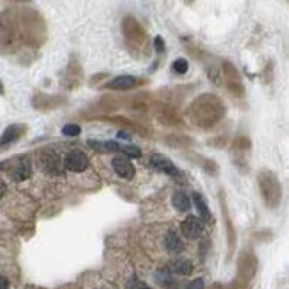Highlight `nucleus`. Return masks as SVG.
Here are the masks:
<instances>
[{"label":"nucleus","mask_w":289,"mask_h":289,"mask_svg":"<svg viewBox=\"0 0 289 289\" xmlns=\"http://www.w3.org/2000/svg\"><path fill=\"white\" fill-rule=\"evenodd\" d=\"M7 173L15 182H22V180H27L33 173V164L29 161V157L25 155H20V157H15L9 163V168H7Z\"/></svg>","instance_id":"obj_4"},{"label":"nucleus","mask_w":289,"mask_h":289,"mask_svg":"<svg viewBox=\"0 0 289 289\" xmlns=\"http://www.w3.org/2000/svg\"><path fill=\"white\" fill-rule=\"evenodd\" d=\"M153 47H155V50H157V54H163V52H164V43H163V39L159 38V36L153 39Z\"/></svg>","instance_id":"obj_20"},{"label":"nucleus","mask_w":289,"mask_h":289,"mask_svg":"<svg viewBox=\"0 0 289 289\" xmlns=\"http://www.w3.org/2000/svg\"><path fill=\"white\" fill-rule=\"evenodd\" d=\"M187 70H189V63H187V59H184V57H179V59L173 61V71H175V73L184 75Z\"/></svg>","instance_id":"obj_17"},{"label":"nucleus","mask_w":289,"mask_h":289,"mask_svg":"<svg viewBox=\"0 0 289 289\" xmlns=\"http://www.w3.org/2000/svg\"><path fill=\"white\" fill-rule=\"evenodd\" d=\"M150 166L161 171V173L168 175V177H182V171L179 170V166H175L171 159H168L166 155H161V153H153L150 157Z\"/></svg>","instance_id":"obj_7"},{"label":"nucleus","mask_w":289,"mask_h":289,"mask_svg":"<svg viewBox=\"0 0 289 289\" xmlns=\"http://www.w3.org/2000/svg\"><path fill=\"white\" fill-rule=\"evenodd\" d=\"M123 34H125V41H127V47L131 50H141L145 45H147V34L143 31V27L139 25L136 18L132 17H127L123 18Z\"/></svg>","instance_id":"obj_3"},{"label":"nucleus","mask_w":289,"mask_h":289,"mask_svg":"<svg viewBox=\"0 0 289 289\" xmlns=\"http://www.w3.org/2000/svg\"><path fill=\"white\" fill-rule=\"evenodd\" d=\"M257 184H259V191H261L264 204L270 209H277L282 202V186L277 175L270 170H262L257 175Z\"/></svg>","instance_id":"obj_2"},{"label":"nucleus","mask_w":289,"mask_h":289,"mask_svg":"<svg viewBox=\"0 0 289 289\" xmlns=\"http://www.w3.org/2000/svg\"><path fill=\"white\" fill-rule=\"evenodd\" d=\"M131 289H152V288H148L147 284L141 282V280H134L132 286H131Z\"/></svg>","instance_id":"obj_21"},{"label":"nucleus","mask_w":289,"mask_h":289,"mask_svg":"<svg viewBox=\"0 0 289 289\" xmlns=\"http://www.w3.org/2000/svg\"><path fill=\"white\" fill-rule=\"evenodd\" d=\"M113 170L116 171L118 177H121L123 180H132L134 175H136V170L132 166L131 159L125 157V155H116L113 159Z\"/></svg>","instance_id":"obj_8"},{"label":"nucleus","mask_w":289,"mask_h":289,"mask_svg":"<svg viewBox=\"0 0 289 289\" xmlns=\"http://www.w3.org/2000/svg\"><path fill=\"white\" fill-rule=\"evenodd\" d=\"M139 84V79L132 75H120V77H115V79H111L105 87L107 89H115V91H127V89H132V87H136Z\"/></svg>","instance_id":"obj_10"},{"label":"nucleus","mask_w":289,"mask_h":289,"mask_svg":"<svg viewBox=\"0 0 289 289\" xmlns=\"http://www.w3.org/2000/svg\"><path fill=\"white\" fill-rule=\"evenodd\" d=\"M164 246L171 254H180V252L184 250V245H182V241H180L179 234L175 230H168L166 232V236H164Z\"/></svg>","instance_id":"obj_14"},{"label":"nucleus","mask_w":289,"mask_h":289,"mask_svg":"<svg viewBox=\"0 0 289 289\" xmlns=\"http://www.w3.org/2000/svg\"><path fill=\"white\" fill-rule=\"evenodd\" d=\"M0 289H9V282L6 277H0Z\"/></svg>","instance_id":"obj_22"},{"label":"nucleus","mask_w":289,"mask_h":289,"mask_svg":"<svg viewBox=\"0 0 289 289\" xmlns=\"http://www.w3.org/2000/svg\"><path fill=\"white\" fill-rule=\"evenodd\" d=\"M63 134L68 137H75L81 134V127L75 125V123H70V125H65L63 127Z\"/></svg>","instance_id":"obj_18"},{"label":"nucleus","mask_w":289,"mask_h":289,"mask_svg":"<svg viewBox=\"0 0 289 289\" xmlns=\"http://www.w3.org/2000/svg\"><path fill=\"white\" fill-rule=\"evenodd\" d=\"M23 129L22 125H9L6 131L0 134V148H7L11 147L13 143H17L20 139V136L23 134Z\"/></svg>","instance_id":"obj_11"},{"label":"nucleus","mask_w":289,"mask_h":289,"mask_svg":"<svg viewBox=\"0 0 289 289\" xmlns=\"http://www.w3.org/2000/svg\"><path fill=\"white\" fill-rule=\"evenodd\" d=\"M202 230H204V221L198 218V216H195V214L187 216V218L182 221V234H184V238H187V239H197V238H200Z\"/></svg>","instance_id":"obj_9"},{"label":"nucleus","mask_w":289,"mask_h":289,"mask_svg":"<svg viewBox=\"0 0 289 289\" xmlns=\"http://www.w3.org/2000/svg\"><path fill=\"white\" fill-rule=\"evenodd\" d=\"M0 93H4V89H2V84H0Z\"/></svg>","instance_id":"obj_24"},{"label":"nucleus","mask_w":289,"mask_h":289,"mask_svg":"<svg viewBox=\"0 0 289 289\" xmlns=\"http://www.w3.org/2000/svg\"><path fill=\"white\" fill-rule=\"evenodd\" d=\"M193 202H195V209L198 211V218L202 220V221H209V220H211V213H209L207 204L204 202V198L200 193H195V195H193Z\"/></svg>","instance_id":"obj_16"},{"label":"nucleus","mask_w":289,"mask_h":289,"mask_svg":"<svg viewBox=\"0 0 289 289\" xmlns=\"http://www.w3.org/2000/svg\"><path fill=\"white\" fill-rule=\"evenodd\" d=\"M170 273H173V275H177V277H187V275H191V272H193V262L187 261V259H175L171 264H170L168 268Z\"/></svg>","instance_id":"obj_13"},{"label":"nucleus","mask_w":289,"mask_h":289,"mask_svg":"<svg viewBox=\"0 0 289 289\" xmlns=\"http://www.w3.org/2000/svg\"><path fill=\"white\" fill-rule=\"evenodd\" d=\"M225 115V105L213 95H202L191 105V118L200 127L216 125Z\"/></svg>","instance_id":"obj_1"},{"label":"nucleus","mask_w":289,"mask_h":289,"mask_svg":"<svg viewBox=\"0 0 289 289\" xmlns=\"http://www.w3.org/2000/svg\"><path fill=\"white\" fill-rule=\"evenodd\" d=\"M186 289H204V278H195V280H191Z\"/></svg>","instance_id":"obj_19"},{"label":"nucleus","mask_w":289,"mask_h":289,"mask_svg":"<svg viewBox=\"0 0 289 289\" xmlns=\"http://www.w3.org/2000/svg\"><path fill=\"white\" fill-rule=\"evenodd\" d=\"M4 193H6V184H4V180L0 179V197H2Z\"/></svg>","instance_id":"obj_23"},{"label":"nucleus","mask_w":289,"mask_h":289,"mask_svg":"<svg viewBox=\"0 0 289 289\" xmlns=\"http://www.w3.org/2000/svg\"><path fill=\"white\" fill-rule=\"evenodd\" d=\"M171 204H173V207L177 209V211H182V213L191 209V200L184 191H175L173 197H171Z\"/></svg>","instance_id":"obj_15"},{"label":"nucleus","mask_w":289,"mask_h":289,"mask_svg":"<svg viewBox=\"0 0 289 289\" xmlns=\"http://www.w3.org/2000/svg\"><path fill=\"white\" fill-rule=\"evenodd\" d=\"M39 166H41V170H43L45 173L49 175H63L66 171L65 164H63L61 157L54 150L52 152L50 150L41 152V155H39Z\"/></svg>","instance_id":"obj_5"},{"label":"nucleus","mask_w":289,"mask_h":289,"mask_svg":"<svg viewBox=\"0 0 289 289\" xmlns=\"http://www.w3.org/2000/svg\"><path fill=\"white\" fill-rule=\"evenodd\" d=\"M87 145H89L95 152H99V153L123 152V147H125V145H121V143H118V141H95V139L87 141Z\"/></svg>","instance_id":"obj_12"},{"label":"nucleus","mask_w":289,"mask_h":289,"mask_svg":"<svg viewBox=\"0 0 289 289\" xmlns=\"http://www.w3.org/2000/svg\"><path fill=\"white\" fill-rule=\"evenodd\" d=\"M65 170H70L73 173H81V171H86L87 166H89V159L84 152L81 150H71V152L66 153L65 161Z\"/></svg>","instance_id":"obj_6"}]
</instances>
